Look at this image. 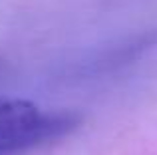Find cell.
<instances>
[{"instance_id":"obj_1","label":"cell","mask_w":157,"mask_h":155,"mask_svg":"<svg viewBox=\"0 0 157 155\" xmlns=\"http://www.w3.org/2000/svg\"><path fill=\"white\" fill-rule=\"evenodd\" d=\"M78 117L50 112L20 97L0 96V155H14L70 133Z\"/></svg>"}]
</instances>
